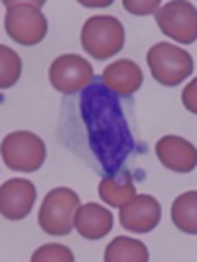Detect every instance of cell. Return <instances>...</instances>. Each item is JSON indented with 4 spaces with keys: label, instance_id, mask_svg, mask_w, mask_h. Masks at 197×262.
Segmentation results:
<instances>
[{
    "label": "cell",
    "instance_id": "cell-7",
    "mask_svg": "<svg viewBox=\"0 0 197 262\" xmlns=\"http://www.w3.org/2000/svg\"><path fill=\"white\" fill-rule=\"evenodd\" d=\"M48 77H50L53 89H57L63 95H73L91 83L93 67L81 55L63 53L50 66Z\"/></svg>",
    "mask_w": 197,
    "mask_h": 262
},
{
    "label": "cell",
    "instance_id": "cell-11",
    "mask_svg": "<svg viewBox=\"0 0 197 262\" xmlns=\"http://www.w3.org/2000/svg\"><path fill=\"white\" fill-rule=\"evenodd\" d=\"M144 83V75L138 63L130 59H118L105 67L103 71V85L108 91L117 93L120 97H130L138 91Z\"/></svg>",
    "mask_w": 197,
    "mask_h": 262
},
{
    "label": "cell",
    "instance_id": "cell-16",
    "mask_svg": "<svg viewBox=\"0 0 197 262\" xmlns=\"http://www.w3.org/2000/svg\"><path fill=\"white\" fill-rule=\"evenodd\" d=\"M22 75V59L8 46H0V87L8 89L16 85Z\"/></svg>",
    "mask_w": 197,
    "mask_h": 262
},
{
    "label": "cell",
    "instance_id": "cell-14",
    "mask_svg": "<svg viewBox=\"0 0 197 262\" xmlns=\"http://www.w3.org/2000/svg\"><path fill=\"white\" fill-rule=\"evenodd\" d=\"M148 256L144 243L130 236H115L105 250V262H148Z\"/></svg>",
    "mask_w": 197,
    "mask_h": 262
},
{
    "label": "cell",
    "instance_id": "cell-10",
    "mask_svg": "<svg viewBox=\"0 0 197 262\" xmlns=\"http://www.w3.org/2000/svg\"><path fill=\"white\" fill-rule=\"evenodd\" d=\"M156 156L162 162V166L178 173H187V171L195 170L197 166V148L176 134L162 136L158 140Z\"/></svg>",
    "mask_w": 197,
    "mask_h": 262
},
{
    "label": "cell",
    "instance_id": "cell-17",
    "mask_svg": "<svg viewBox=\"0 0 197 262\" xmlns=\"http://www.w3.org/2000/svg\"><path fill=\"white\" fill-rule=\"evenodd\" d=\"M73 252L63 245H43L32 254V262H73Z\"/></svg>",
    "mask_w": 197,
    "mask_h": 262
},
{
    "label": "cell",
    "instance_id": "cell-8",
    "mask_svg": "<svg viewBox=\"0 0 197 262\" xmlns=\"http://www.w3.org/2000/svg\"><path fill=\"white\" fill-rule=\"evenodd\" d=\"M120 225L130 233H150L154 227H158L162 219V207L160 201L152 195H134L120 207Z\"/></svg>",
    "mask_w": 197,
    "mask_h": 262
},
{
    "label": "cell",
    "instance_id": "cell-6",
    "mask_svg": "<svg viewBox=\"0 0 197 262\" xmlns=\"http://www.w3.org/2000/svg\"><path fill=\"white\" fill-rule=\"evenodd\" d=\"M156 22L162 34L180 43L197 39V10L187 0H171L156 10Z\"/></svg>",
    "mask_w": 197,
    "mask_h": 262
},
{
    "label": "cell",
    "instance_id": "cell-15",
    "mask_svg": "<svg viewBox=\"0 0 197 262\" xmlns=\"http://www.w3.org/2000/svg\"><path fill=\"white\" fill-rule=\"evenodd\" d=\"M171 221L187 235H197V191H185L171 203Z\"/></svg>",
    "mask_w": 197,
    "mask_h": 262
},
{
    "label": "cell",
    "instance_id": "cell-12",
    "mask_svg": "<svg viewBox=\"0 0 197 262\" xmlns=\"http://www.w3.org/2000/svg\"><path fill=\"white\" fill-rule=\"evenodd\" d=\"M73 227L77 229V233L83 238L89 241H99L111 233L113 229V213L99 205V203H85L79 205L75 211V219H73Z\"/></svg>",
    "mask_w": 197,
    "mask_h": 262
},
{
    "label": "cell",
    "instance_id": "cell-3",
    "mask_svg": "<svg viewBox=\"0 0 197 262\" xmlns=\"http://www.w3.org/2000/svg\"><path fill=\"white\" fill-rule=\"evenodd\" d=\"M148 67L152 77L164 87H178L193 73V57L173 43H156L148 50Z\"/></svg>",
    "mask_w": 197,
    "mask_h": 262
},
{
    "label": "cell",
    "instance_id": "cell-9",
    "mask_svg": "<svg viewBox=\"0 0 197 262\" xmlns=\"http://www.w3.org/2000/svg\"><path fill=\"white\" fill-rule=\"evenodd\" d=\"M36 203V185L30 180L12 178L0 187V213L8 221H20L30 215Z\"/></svg>",
    "mask_w": 197,
    "mask_h": 262
},
{
    "label": "cell",
    "instance_id": "cell-18",
    "mask_svg": "<svg viewBox=\"0 0 197 262\" xmlns=\"http://www.w3.org/2000/svg\"><path fill=\"white\" fill-rule=\"evenodd\" d=\"M124 8L132 14H138V16H144V14L156 12L158 6L162 4L160 0H148V2H136V0H124L122 2Z\"/></svg>",
    "mask_w": 197,
    "mask_h": 262
},
{
    "label": "cell",
    "instance_id": "cell-4",
    "mask_svg": "<svg viewBox=\"0 0 197 262\" xmlns=\"http://www.w3.org/2000/svg\"><path fill=\"white\" fill-rule=\"evenodd\" d=\"M81 46L95 59H106L122 50L124 28L115 16H93L81 28Z\"/></svg>",
    "mask_w": 197,
    "mask_h": 262
},
{
    "label": "cell",
    "instance_id": "cell-13",
    "mask_svg": "<svg viewBox=\"0 0 197 262\" xmlns=\"http://www.w3.org/2000/svg\"><path fill=\"white\" fill-rule=\"evenodd\" d=\"M136 195V187L132 184L128 171H122L120 180L115 178H103L99 184V197L111 207H122Z\"/></svg>",
    "mask_w": 197,
    "mask_h": 262
},
{
    "label": "cell",
    "instance_id": "cell-2",
    "mask_svg": "<svg viewBox=\"0 0 197 262\" xmlns=\"http://www.w3.org/2000/svg\"><path fill=\"white\" fill-rule=\"evenodd\" d=\"M81 201L79 195L69 187H55L43 197V203L39 207L38 223L43 229V233L53 236L69 235L75 227V211L79 209Z\"/></svg>",
    "mask_w": 197,
    "mask_h": 262
},
{
    "label": "cell",
    "instance_id": "cell-19",
    "mask_svg": "<svg viewBox=\"0 0 197 262\" xmlns=\"http://www.w3.org/2000/svg\"><path fill=\"white\" fill-rule=\"evenodd\" d=\"M195 89H197V79H193L187 87H185V91H184V105L185 108L189 111V113H193L195 115L197 113V103H195Z\"/></svg>",
    "mask_w": 197,
    "mask_h": 262
},
{
    "label": "cell",
    "instance_id": "cell-1",
    "mask_svg": "<svg viewBox=\"0 0 197 262\" xmlns=\"http://www.w3.org/2000/svg\"><path fill=\"white\" fill-rule=\"evenodd\" d=\"M4 28L8 38L20 46H36L48 34V20L41 14V2H12L4 0Z\"/></svg>",
    "mask_w": 197,
    "mask_h": 262
},
{
    "label": "cell",
    "instance_id": "cell-5",
    "mask_svg": "<svg viewBox=\"0 0 197 262\" xmlns=\"http://www.w3.org/2000/svg\"><path fill=\"white\" fill-rule=\"evenodd\" d=\"M0 154L10 170L36 171L46 160V144L34 132H10L0 144Z\"/></svg>",
    "mask_w": 197,
    "mask_h": 262
}]
</instances>
